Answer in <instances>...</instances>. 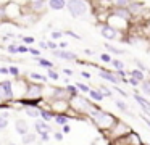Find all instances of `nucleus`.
<instances>
[{
  "instance_id": "obj_1",
  "label": "nucleus",
  "mask_w": 150,
  "mask_h": 145,
  "mask_svg": "<svg viewBox=\"0 0 150 145\" xmlns=\"http://www.w3.org/2000/svg\"><path fill=\"white\" fill-rule=\"evenodd\" d=\"M89 116L92 118V121H94V124L97 126L100 131H110L111 126L116 122V118H115L111 113L108 111H103V110L100 108V106L95 105L94 108L91 110V111L87 113Z\"/></svg>"
},
{
  "instance_id": "obj_2",
  "label": "nucleus",
  "mask_w": 150,
  "mask_h": 145,
  "mask_svg": "<svg viewBox=\"0 0 150 145\" xmlns=\"http://www.w3.org/2000/svg\"><path fill=\"white\" fill-rule=\"evenodd\" d=\"M68 103H69V110H74L76 115H79V113H81V115H87V113L95 106V105L92 106V103L82 95H76V97H73V98H68Z\"/></svg>"
},
{
  "instance_id": "obj_3",
  "label": "nucleus",
  "mask_w": 150,
  "mask_h": 145,
  "mask_svg": "<svg viewBox=\"0 0 150 145\" xmlns=\"http://www.w3.org/2000/svg\"><path fill=\"white\" fill-rule=\"evenodd\" d=\"M68 8V13L73 16V18H81V16H86L89 11V6L84 0H66V6Z\"/></svg>"
},
{
  "instance_id": "obj_4",
  "label": "nucleus",
  "mask_w": 150,
  "mask_h": 145,
  "mask_svg": "<svg viewBox=\"0 0 150 145\" xmlns=\"http://www.w3.org/2000/svg\"><path fill=\"white\" fill-rule=\"evenodd\" d=\"M68 108H69L68 100H52L50 102V110L55 115H58V113H68Z\"/></svg>"
},
{
  "instance_id": "obj_5",
  "label": "nucleus",
  "mask_w": 150,
  "mask_h": 145,
  "mask_svg": "<svg viewBox=\"0 0 150 145\" xmlns=\"http://www.w3.org/2000/svg\"><path fill=\"white\" fill-rule=\"evenodd\" d=\"M0 89H2V92H4V98L5 100H13L15 98V90H13L11 81H4V82H0Z\"/></svg>"
},
{
  "instance_id": "obj_6",
  "label": "nucleus",
  "mask_w": 150,
  "mask_h": 145,
  "mask_svg": "<svg viewBox=\"0 0 150 145\" xmlns=\"http://www.w3.org/2000/svg\"><path fill=\"white\" fill-rule=\"evenodd\" d=\"M132 97H134V100L139 103V106L142 108V111L147 115V118H150V102H149V100H145V97H142L139 92H134Z\"/></svg>"
},
{
  "instance_id": "obj_7",
  "label": "nucleus",
  "mask_w": 150,
  "mask_h": 145,
  "mask_svg": "<svg viewBox=\"0 0 150 145\" xmlns=\"http://www.w3.org/2000/svg\"><path fill=\"white\" fill-rule=\"evenodd\" d=\"M26 95H28V98H39V97H42V86L31 82L29 86H28Z\"/></svg>"
},
{
  "instance_id": "obj_8",
  "label": "nucleus",
  "mask_w": 150,
  "mask_h": 145,
  "mask_svg": "<svg viewBox=\"0 0 150 145\" xmlns=\"http://www.w3.org/2000/svg\"><path fill=\"white\" fill-rule=\"evenodd\" d=\"M53 55L57 58L62 60H68V61H78V55L74 52H66V50H53Z\"/></svg>"
},
{
  "instance_id": "obj_9",
  "label": "nucleus",
  "mask_w": 150,
  "mask_h": 145,
  "mask_svg": "<svg viewBox=\"0 0 150 145\" xmlns=\"http://www.w3.org/2000/svg\"><path fill=\"white\" fill-rule=\"evenodd\" d=\"M34 127H36V134L40 135L42 132H52V127H50L49 122L42 121V119H36V122H34Z\"/></svg>"
},
{
  "instance_id": "obj_10",
  "label": "nucleus",
  "mask_w": 150,
  "mask_h": 145,
  "mask_svg": "<svg viewBox=\"0 0 150 145\" xmlns=\"http://www.w3.org/2000/svg\"><path fill=\"white\" fill-rule=\"evenodd\" d=\"M98 76H100L102 79H105V81H108V82H111V84H120V82H121V79H120V77H118L115 73H111V71L100 69V73H98Z\"/></svg>"
},
{
  "instance_id": "obj_11",
  "label": "nucleus",
  "mask_w": 150,
  "mask_h": 145,
  "mask_svg": "<svg viewBox=\"0 0 150 145\" xmlns=\"http://www.w3.org/2000/svg\"><path fill=\"white\" fill-rule=\"evenodd\" d=\"M15 129H16V132L20 135H24L29 132V126H28V122L24 119H16L15 121Z\"/></svg>"
},
{
  "instance_id": "obj_12",
  "label": "nucleus",
  "mask_w": 150,
  "mask_h": 145,
  "mask_svg": "<svg viewBox=\"0 0 150 145\" xmlns=\"http://www.w3.org/2000/svg\"><path fill=\"white\" fill-rule=\"evenodd\" d=\"M37 108H39V118H42V121H45V122L53 121V116H55V113H53L52 110L42 108V106H37Z\"/></svg>"
},
{
  "instance_id": "obj_13",
  "label": "nucleus",
  "mask_w": 150,
  "mask_h": 145,
  "mask_svg": "<svg viewBox=\"0 0 150 145\" xmlns=\"http://www.w3.org/2000/svg\"><path fill=\"white\" fill-rule=\"evenodd\" d=\"M100 34L103 35V37H107V39H116L118 32H116V29H115L113 26H103V28L100 29Z\"/></svg>"
},
{
  "instance_id": "obj_14",
  "label": "nucleus",
  "mask_w": 150,
  "mask_h": 145,
  "mask_svg": "<svg viewBox=\"0 0 150 145\" xmlns=\"http://www.w3.org/2000/svg\"><path fill=\"white\" fill-rule=\"evenodd\" d=\"M69 119H71V116H69L68 113H58V115L53 116V121H55V124H58V126H65V124H68Z\"/></svg>"
},
{
  "instance_id": "obj_15",
  "label": "nucleus",
  "mask_w": 150,
  "mask_h": 145,
  "mask_svg": "<svg viewBox=\"0 0 150 145\" xmlns=\"http://www.w3.org/2000/svg\"><path fill=\"white\" fill-rule=\"evenodd\" d=\"M113 16H116V18H121V19H129L131 18V13L127 8H120V6H116L113 11Z\"/></svg>"
},
{
  "instance_id": "obj_16",
  "label": "nucleus",
  "mask_w": 150,
  "mask_h": 145,
  "mask_svg": "<svg viewBox=\"0 0 150 145\" xmlns=\"http://www.w3.org/2000/svg\"><path fill=\"white\" fill-rule=\"evenodd\" d=\"M23 111L31 119H39V108L37 106H23Z\"/></svg>"
},
{
  "instance_id": "obj_17",
  "label": "nucleus",
  "mask_w": 150,
  "mask_h": 145,
  "mask_svg": "<svg viewBox=\"0 0 150 145\" xmlns=\"http://www.w3.org/2000/svg\"><path fill=\"white\" fill-rule=\"evenodd\" d=\"M49 6L52 10H55V11H58V10H63L66 6V0H49Z\"/></svg>"
},
{
  "instance_id": "obj_18",
  "label": "nucleus",
  "mask_w": 150,
  "mask_h": 145,
  "mask_svg": "<svg viewBox=\"0 0 150 145\" xmlns=\"http://www.w3.org/2000/svg\"><path fill=\"white\" fill-rule=\"evenodd\" d=\"M42 102V97H39V98H21L20 103L24 106H39V103Z\"/></svg>"
},
{
  "instance_id": "obj_19",
  "label": "nucleus",
  "mask_w": 150,
  "mask_h": 145,
  "mask_svg": "<svg viewBox=\"0 0 150 145\" xmlns=\"http://www.w3.org/2000/svg\"><path fill=\"white\" fill-rule=\"evenodd\" d=\"M36 139H37V134H36V132H28V134L21 135V140H23L24 145L34 144V142H36Z\"/></svg>"
},
{
  "instance_id": "obj_20",
  "label": "nucleus",
  "mask_w": 150,
  "mask_h": 145,
  "mask_svg": "<svg viewBox=\"0 0 150 145\" xmlns=\"http://www.w3.org/2000/svg\"><path fill=\"white\" fill-rule=\"evenodd\" d=\"M89 97H91L92 100H94V102H102V100L105 98L103 95H102V92L98 89H89Z\"/></svg>"
},
{
  "instance_id": "obj_21",
  "label": "nucleus",
  "mask_w": 150,
  "mask_h": 145,
  "mask_svg": "<svg viewBox=\"0 0 150 145\" xmlns=\"http://www.w3.org/2000/svg\"><path fill=\"white\" fill-rule=\"evenodd\" d=\"M115 105H116V108L120 110L121 113H124V115H131V116H132V111H131L129 106H127L124 102H121V100H116V102H115Z\"/></svg>"
},
{
  "instance_id": "obj_22",
  "label": "nucleus",
  "mask_w": 150,
  "mask_h": 145,
  "mask_svg": "<svg viewBox=\"0 0 150 145\" xmlns=\"http://www.w3.org/2000/svg\"><path fill=\"white\" fill-rule=\"evenodd\" d=\"M129 76L134 77L136 81H139V82H142V81L145 79V74H144L140 69H132V71H129Z\"/></svg>"
},
{
  "instance_id": "obj_23",
  "label": "nucleus",
  "mask_w": 150,
  "mask_h": 145,
  "mask_svg": "<svg viewBox=\"0 0 150 145\" xmlns=\"http://www.w3.org/2000/svg\"><path fill=\"white\" fill-rule=\"evenodd\" d=\"M139 86H140V89H142V92L150 97V79H144Z\"/></svg>"
},
{
  "instance_id": "obj_24",
  "label": "nucleus",
  "mask_w": 150,
  "mask_h": 145,
  "mask_svg": "<svg viewBox=\"0 0 150 145\" xmlns=\"http://www.w3.org/2000/svg\"><path fill=\"white\" fill-rule=\"evenodd\" d=\"M37 61H39V64L40 66H44V68H47V69H52L53 68V63L52 61H49V60H45V58H40V57H34Z\"/></svg>"
},
{
  "instance_id": "obj_25",
  "label": "nucleus",
  "mask_w": 150,
  "mask_h": 145,
  "mask_svg": "<svg viewBox=\"0 0 150 145\" xmlns=\"http://www.w3.org/2000/svg\"><path fill=\"white\" fill-rule=\"evenodd\" d=\"M65 90H66V93H68L69 98H73V97H76V95H79L78 89H76L74 86H71V84H68V86L65 87Z\"/></svg>"
},
{
  "instance_id": "obj_26",
  "label": "nucleus",
  "mask_w": 150,
  "mask_h": 145,
  "mask_svg": "<svg viewBox=\"0 0 150 145\" xmlns=\"http://www.w3.org/2000/svg\"><path fill=\"white\" fill-rule=\"evenodd\" d=\"M8 126V113L5 111V113H2V115H0V131H2V129H5Z\"/></svg>"
},
{
  "instance_id": "obj_27",
  "label": "nucleus",
  "mask_w": 150,
  "mask_h": 145,
  "mask_svg": "<svg viewBox=\"0 0 150 145\" xmlns=\"http://www.w3.org/2000/svg\"><path fill=\"white\" fill-rule=\"evenodd\" d=\"M31 6H33V10H36V11H42L44 6H45V2H44V0H34Z\"/></svg>"
},
{
  "instance_id": "obj_28",
  "label": "nucleus",
  "mask_w": 150,
  "mask_h": 145,
  "mask_svg": "<svg viewBox=\"0 0 150 145\" xmlns=\"http://www.w3.org/2000/svg\"><path fill=\"white\" fill-rule=\"evenodd\" d=\"M28 76L31 77V79H36V81H42V82H47L49 81V77L44 76V74H39V73H29Z\"/></svg>"
},
{
  "instance_id": "obj_29",
  "label": "nucleus",
  "mask_w": 150,
  "mask_h": 145,
  "mask_svg": "<svg viewBox=\"0 0 150 145\" xmlns=\"http://www.w3.org/2000/svg\"><path fill=\"white\" fill-rule=\"evenodd\" d=\"M74 87L78 89V92H82V93H87V92H89V89H91L89 86H86V84H81V82H76V84H74Z\"/></svg>"
},
{
  "instance_id": "obj_30",
  "label": "nucleus",
  "mask_w": 150,
  "mask_h": 145,
  "mask_svg": "<svg viewBox=\"0 0 150 145\" xmlns=\"http://www.w3.org/2000/svg\"><path fill=\"white\" fill-rule=\"evenodd\" d=\"M115 6H120V8H127V5L131 3V0H113Z\"/></svg>"
},
{
  "instance_id": "obj_31",
  "label": "nucleus",
  "mask_w": 150,
  "mask_h": 145,
  "mask_svg": "<svg viewBox=\"0 0 150 145\" xmlns=\"http://www.w3.org/2000/svg\"><path fill=\"white\" fill-rule=\"evenodd\" d=\"M98 90L102 92V95H103V97H111V95H113V92H111V89H108V87H105V86H102Z\"/></svg>"
},
{
  "instance_id": "obj_32",
  "label": "nucleus",
  "mask_w": 150,
  "mask_h": 145,
  "mask_svg": "<svg viewBox=\"0 0 150 145\" xmlns=\"http://www.w3.org/2000/svg\"><path fill=\"white\" fill-rule=\"evenodd\" d=\"M105 48H107L108 52H111V53H123V50H120V48L113 47L111 44H105Z\"/></svg>"
},
{
  "instance_id": "obj_33",
  "label": "nucleus",
  "mask_w": 150,
  "mask_h": 145,
  "mask_svg": "<svg viewBox=\"0 0 150 145\" xmlns=\"http://www.w3.org/2000/svg\"><path fill=\"white\" fill-rule=\"evenodd\" d=\"M8 74H11V76H20V68L18 66H8Z\"/></svg>"
},
{
  "instance_id": "obj_34",
  "label": "nucleus",
  "mask_w": 150,
  "mask_h": 145,
  "mask_svg": "<svg viewBox=\"0 0 150 145\" xmlns=\"http://www.w3.org/2000/svg\"><path fill=\"white\" fill-rule=\"evenodd\" d=\"M111 64H113L116 69H123V68H124V63H123V61H120V60H111Z\"/></svg>"
},
{
  "instance_id": "obj_35",
  "label": "nucleus",
  "mask_w": 150,
  "mask_h": 145,
  "mask_svg": "<svg viewBox=\"0 0 150 145\" xmlns=\"http://www.w3.org/2000/svg\"><path fill=\"white\" fill-rule=\"evenodd\" d=\"M136 64L137 66H139V69L140 71H147V73H150V69H149V66H147V64H144L142 61H139V60H136Z\"/></svg>"
},
{
  "instance_id": "obj_36",
  "label": "nucleus",
  "mask_w": 150,
  "mask_h": 145,
  "mask_svg": "<svg viewBox=\"0 0 150 145\" xmlns=\"http://www.w3.org/2000/svg\"><path fill=\"white\" fill-rule=\"evenodd\" d=\"M49 79H52V81H58L60 77H58V74H57V71H53V69H49Z\"/></svg>"
},
{
  "instance_id": "obj_37",
  "label": "nucleus",
  "mask_w": 150,
  "mask_h": 145,
  "mask_svg": "<svg viewBox=\"0 0 150 145\" xmlns=\"http://www.w3.org/2000/svg\"><path fill=\"white\" fill-rule=\"evenodd\" d=\"M8 52H10L11 55L18 53V45H16V42H15V44H11V45H8Z\"/></svg>"
},
{
  "instance_id": "obj_38",
  "label": "nucleus",
  "mask_w": 150,
  "mask_h": 145,
  "mask_svg": "<svg viewBox=\"0 0 150 145\" xmlns=\"http://www.w3.org/2000/svg\"><path fill=\"white\" fill-rule=\"evenodd\" d=\"M100 60L105 61V63H111V57H110L108 53H102V55H100Z\"/></svg>"
},
{
  "instance_id": "obj_39",
  "label": "nucleus",
  "mask_w": 150,
  "mask_h": 145,
  "mask_svg": "<svg viewBox=\"0 0 150 145\" xmlns=\"http://www.w3.org/2000/svg\"><path fill=\"white\" fill-rule=\"evenodd\" d=\"M39 137H40V140H42V142H49L50 140V134H49V132H42Z\"/></svg>"
},
{
  "instance_id": "obj_40",
  "label": "nucleus",
  "mask_w": 150,
  "mask_h": 145,
  "mask_svg": "<svg viewBox=\"0 0 150 145\" xmlns=\"http://www.w3.org/2000/svg\"><path fill=\"white\" fill-rule=\"evenodd\" d=\"M115 92H118V93H120V95H121V97H127V95H129V93H127V92H126V90H123V89H120V87H118V86H116V87H115Z\"/></svg>"
},
{
  "instance_id": "obj_41",
  "label": "nucleus",
  "mask_w": 150,
  "mask_h": 145,
  "mask_svg": "<svg viewBox=\"0 0 150 145\" xmlns=\"http://www.w3.org/2000/svg\"><path fill=\"white\" fill-rule=\"evenodd\" d=\"M23 42H24V44H28V45H31V44H34V37L26 35V37H23Z\"/></svg>"
},
{
  "instance_id": "obj_42",
  "label": "nucleus",
  "mask_w": 150,
  "mask_h": 145,
  "mask_svg": "<svg viewBox=\"0 0 150 145\" xmlns=\"http://www.w3.org/2000/svg\"><path fill=\"white\" fill-rule=\"evenodd\" d=\"M28 52H29L31 55H34V57H39V55H40V52L37 50V48H31V47H28Z\"/></svg>"
},
{
  "instance_id": "obj_43",
  "label": "nucleus",
  "mask_w": 150,
  "mask_h": 145,
  "mask_svg": "<svg viewBox=\"0 0 150 145\" xmlns=\"http://www.w3.org/2000/svg\"><path fill=\"white\" fill-rule=\"evenodd\" d=\"M53 139H55L57 142H62L63 140V134L62 132H53Z\"/></svg>"
},
{
  "instance_id": "obj_44",
  "label": "nucleus",
  "mask_w": 150,
  "mask_h": 145,
  "mask_svg": "<svg viewBox=\"0 0 150 145\" xmlns=\"http://www.w3.org/2000/svg\"><path fill=\"white\" fill-rule=\"evenodd\" d=\"M69 132H71V127H69V124L62 126V134H69Z\"/></svg>"
},
{
  "instance_id": "obj_45",
  "label": "nucleus",
  "mask_w": 150,
  "mask_h": 145,
  "mask_svg": "<svg viewBox=\"0 0 150 145\" xmlns=\"http://www.w3.org/2000/svg\"><path fill=\"white\" fill-rule=\"evenodd\" d=\"M63 35V32H60V31H53L52 32V39H60Z\"/></svg>"
},
{
  "instance_id": "obj_46",
  "label": "nucleus",
  "mask_w": 150,
  "mask_h": 145,
  "mask_svg": "<svg viewBox=\"0 0 150 145\" xmlns=\"http://www.w3.org/2000/svg\"><path fill=\"white\" fill-rule=\"evenodd\" d=\"M127 82H129V84H131V86H132V87H137V86H139V84H140L139 81H136V79H134V77H131V79L127 81Z\"/></svg>"
},
{
  "instance_id": "obj_47",
  "label": "nucleus",
  "mask_w": 150,
  "mask_h": 145,
  "mask_svg": "<svg viewBox=\"0 0 150 145\" xmlns=\"http://www.w3.org/2000/svg\"><path fill=\"white\" fill-rule=\"evenodd\" d=\"M47 48H50V50H57V44L55 42H47Z\"/></svg>"
},
{
  "instance_id": "obj_48",
  "label": "nucleus",
  "mask_w": 150,
  "mask_h": 145,
  "mask_svg": "<svg viewBox=\"0 0 150 145\" xmlns=\"http://www.w3.org/2000/svg\"><path fill=\"white\" fill-rule=\"evenodd\" d=\"M28 52V47H24V45H18V53H26Z\"/></svg>"
},
{
  "instance_id": "obj_49",
  "label": "nucleus",
  "mask_w": 150,
  "mask_h": 145,
  "mask_svg": "<svg viewBox=\"0 0 150 145\" xmlns=\"http://www.w3.org/2000/svg\"><path fill=\"white\" fill-rule=\"evenodd\" d=\"M140 118H142V119H144V122H145V124H147V126H149V127H150V118H147L145 115H142V116H140Z\"/></svg>"
},
{
  "instance_id": "obj_50",
  "label": "nucleus",
  "mask_w": 150,
  "mask_h": 145,
  "mask_svg": "<svg viewBox=\"0 0 150 145\" xmlns=\"http://www.w3.org/2000/svg\"><path fill=\"white\" fill-rule=\"evenodd\" d=\"M63 73H65L66 76H71V74H73V69H68V68H63Z\"/></svg>"
},
{
  "instance_id": "obj_51",
  "label": "nucleus",
  "mask_w": 150,
  "mask_h": 145,
  "mask_svg": "<svg viewBox=\"0 0 150 145\" xmlns=\"http://www.w3.org/2000/svg\"><path fill=\"white\" fill-rule=\"evenodd\" d=\"M65 34H68V35H71V37H76V39H79V35H78V34H74V32H73V31H66V32H65Z\"/></svg>"
},
{
  "instance_id": "obj_52",
  "label": "nucleus",
  "mask_w": 150,
  "mask_h": 145,
  "mask_svg": "<svg viewBox=\"0 0 150 145\" xmlns=\"http://www.w3.org/2000/svg\"><path fill=\"white\" fill-rule=\"evenodd\" d=\"M0 74H8V68H0Z\"/></svg>"
},
{
  "instance_id": "obj_53",
  "label": "nucleus",
  "mask_w": 150,
  "mask_h": 145,
  "mask_svg": "<svg viewBox=\"0 0 150 145\" xmlns=\"http://www.w3.org/2000/svg\"><path fill=\"white\" fill-rule=\"evenodd\" d=\"M39 47L40 48H47V42H39Z\"/></svg>"
},
{
  "instance_id": "obj_54",
  "label": "nucleus",
  "mask_w": 150,
  "mask_h": 145,
  "mask_svg": "<svg viewBox=\"0 0 150 145\" xmlns=\"http://www.w3.org/2000/svg\"><path fill=\"white\" fill-rule=\"evenodd\" d=\"M60 47H62V48H66V47H68V42H60Z\"/></svg>"
},
{
  "instance_id": "obj_55",
  "label": "nucleus",
  "mask_w": 150,
  "mask_h": 145,
  "mask_svg": "<svg viewBox=\"0 0 150 145\" xmlns=\"http://www.w3.org/2000/svg\"><path fill=\"white\" fill-rule=\"evenodd\" d=\"M81 76H84V77H87V79H89V77H91V74H89V73H86V71H82V73H81Z\"/></svg>"
},
{
  "instance_id": "obj_56",
  "label": "nucleus",
  "mask_w": 150,
  "mask_h": 145,
  "mask_svg": "<svg viewBox=\"0 0 150 145\" xmlns=\"http://www.w3.org/2000/svg\"><path fill=\"white\" fill-rule=\"evenodd\" d=\"M10 145H16V144H10Z\"/></svg>"
},
{
  "instance_id": "obj_57",
  "label": "nucleus",
  "mask_w": 150,
  "mask_h": 145,
  "mask_svg": "<svg viewBox=\"0 0 150 145\" xmlns=\"http://www.w3.org/2000/svg\"><path fill=\"white\" fill-rule=\"evenodd\" d=\"M140 145H147V144H140Z\"/></svg>"
},
{
  "instance_id": "obj_58",
  "label": "nucleus",
  "mask_w": 150,
  "mask_h": 145,
  "mask_svg": "<svg viewBox=\"0 0 150 145\" xmlns=\"http://www.w3.org/2000/svg\"><path fill=\"white\" fill-rule=\"evenodd\" d=\"M132 2H134V0H132Z\"/></svg>"
}]
</instances>
